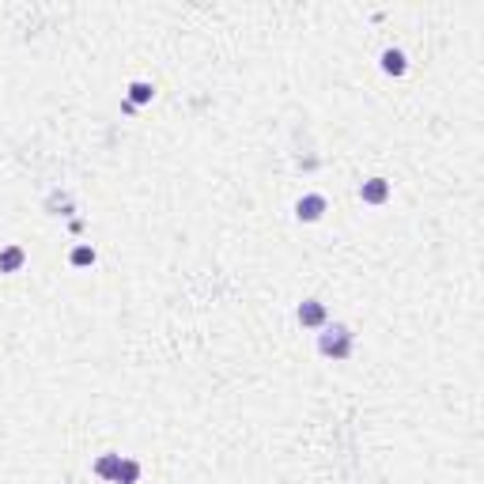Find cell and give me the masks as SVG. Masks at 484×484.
Here are the masks:
<instances>
[{
  "instance_id": "obj_1",
  "label": "cell",
  "mask_w": 484,
  "mask_h": 484,
  "mask_svg": "<svg viewBox=\"0 0 484 484\" xmlns=\"http://www.w3.org/2000/svg\"><path fill=\"white\" fill-rule=\"evenodd\" d=\"M318 352L329 355V360H348V355H352V333H348L344 325L325 329L322 337H318Z\"/></svg>"
},
{
  "instance_id": "obj_4",
  "label": "cell",
  "mask_w": 484,
  "mask_h": 484,
  "mask_svg": "<svg viewBox=\"0 0 484 484\" xmlns=\"http://www.w3.org/2000/svg\"><path fill=\"white\" fill-rule=\"evenodd\" d=\"M299 322L310 325V329H314V325H322V322H325V307H322L318 299H307V302L299 307Z\"/></svg>"
},
{
  "instance_id": "obj_9",
  "label": "cell",
  "mask_w": 484,
  "mask_h": 484,
  "mask_svg": "<svg viewBox=\"0 0 484 484\" xmlns=\"http://www.w3.org/2000/svg\"><path fill=\"white\" fill-rule=\"evenodd\" d=\"M382 60H386V72H397V76H401V72H405V57H401V53H397V50H390V53H386V57H382Z\"/></svg>"
},
{
  "instance_id": "obj_10",
  "label": "cell",
  "mask_w": 484,
  "mask_h": 484,
  "mask_svg": "<svg viewBox=\"0 0 484 484\" xmlns=\"http://www.w3.org/2000/svg\"><path fill=\"white\" fill-rule=\"evenodd\" d=\"M91 261H95V250H87V246L72 250V265H91Z\"/></svg>"
},
{
  "instance_id": "obj_7",
  "label": "cell",
  "mask_w": 484,
  "mask_h": 484,
  "mask_svg": "<svg viewBox=\"0 0 484 484\" xmlns=\"http://www.w3.org/2000/svg\"><path fill=\"white\" fill-rule=\"evenodd\" d=\"M118 465H121V454H106V458L95 465V473L98 476H110V481H113V476H118Z\"/></svg>"
},
{
  "instance_id": "obj_6",
  "label": "cell",
  "mask_w": 484,
  "mask_h": 484,
  "mask_svg": "<svg viewBox=\"0 0 484 484\" xmlns=\"http://www.w3.org/2000/svg\"><path fill=\"white\" fill-rule=\"evenodd\" d=\"M136 476H140V461H133V458H121L118 476H113V481H118V484H136Z\"/></svg>"
},
{
  "instance_id": "obj_8",
  "label": "cell",
  "mask_w": 484,
  "mask_h": 484,
  "mask_svg": "<svg viewBox=\"0 0 484 484\" xmlns=\"http://www.w3.org/2000/svg\"><path fill=\"white\" fill-rule=\"evenodd\" d=\"M151 95H155V91H151V83H133V87H129V98H133L136 106L151 102Z\"/></svg>"
},
{
  "instance_id": "obj_3",
  "label": "cell",
  "mask_w": 484,
  "mask_h": 484,
  "mask_svg": "<svg viewBox=\"0 0 484 484\" xmlns=\"http://www.w3.org/2000/svg\"><path fill=\"white\" fill-rule=\"evenodd\" d=\"M360 197H363L367 204H382L386 197H390V182H386V178H371V182H363Z\"/></svg>"
},
{
  "instance_id": "obj_2",
  "label": "cell",
  "mask_w": 484,
  "mask_h": 484,
  "mask_svg": "<svg viewBox=\"0 0 484 484\" xmlns=\"http://www.w3.org/2000/svg\"><path fill=\"white\" fill-rule=\"evenodd\" d=\"M322 212H325V197H318V193L302 197V201L295 204V216H299V219H307V223H314V219H322Z\"/></svg>"
},
{
  "instance_id": "obj_5",
  "label": "cell",
  "mask_w": 484,
  "mask_h": 484,
  "mask_svg": "<svg viewBox=\"0 0 484 484\" xmlns=\"http://www.w3.org/2000/svg\"><path fill=\"white\" fill-rule=\"evenodd\" d=\"M23 261H27V254H23L19 246L0 250V272H19V269H23Z\"/></svg>"
}]
</instances>
